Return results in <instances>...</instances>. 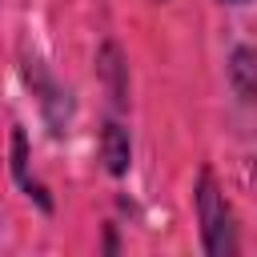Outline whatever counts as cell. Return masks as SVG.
Segmentation results:
<instances>
[{
    "instance_id": "obj_4",
    "label": "cell",
    "mask_w": 257,
    "mask_h": 257,
    "mask_svg": "<svg viewBox=\"0 0 257 257\" xmlns=\"http://www.w3.org/2000/svg\"><path fill=\"white\" fill-rule=\"evenodd\" d=\"M96 76H100V84L108 88L112 104L124 108V104H128V64H124L116 40H104V44L96 48Z\"/></svg>"
},
{
    "instance_id": "obj_7",
    "label": "cell",
    "mask_w": 257,
    "mask_h": 257,
    "mask_svg": "<svg viewBox=\"0 0 257 257\" xmlns=\"http://www.w3.org/2000/svg\"><path fill=\"white\" fill-rule=\"evenodd\" d=\"M104 253H116V229L104 225Z\"/></svg>"
},
{
    "instance_id": "obj_6",
    "label": "cell",
    "mask_w": 257,
    "mask_h": 257,
    "mask_svg": "<svg viewBox=\"0 0 257 257\" xmlns=\"http://www.w3.org/2000/svg\"><path fill=\"white\" fill-rule=\"evenodd\" d=\"M229 80L245 100H257V48H233L229 56Z\"/></svg>"
},
{
    "instance_id": "obj_8",
    "label": "cell",
    "mask_w": 257,
    "mask_h": 257,
    "mask_svg": "<svg viewBox=\"0 0 257 257\" xmlns=\"http://www.w3.org/2000/svg\"><path fill=\"white\" fill-rule=\"evenodd\" d=\"M217 4H249V0H217Z\"/></svg>"
},
{
    "instance_id": "obj_3",
    "label": "cell",
    "mask_w": 257,
    "mask_h": 257,
    "mask_svg": "<svg viewBox=\"0 0 257 257\" xmlns=\"http://www.w3.org/2000/svg\"><path fill=\"white\" fill-rule=\"evenodd\" d=\"M8 173H12L16 189H20L28 201H36L40 213H52V209H56L48 185L36 181V173H32V153H28V137H24L20 124H12V137H8Z\"/></svg>"
},
{
    "instance_id": "obj_1",
    "label": "cell",
    "mask_w": 257,
    "mask_h": 257,
    "mask_svg": "<svg viewBox=\"0 0 257 257\" xmlns=\"http://www.w3.org/2000/svg\"><path fill=\"white\" fill-rule=\"evenodd\" d=\"M193 213H197V225H201V249H205L209 257H233V253L241 249L233 205H229V197H225V189L217 185V177H213L209 165L197 173Z\"/></svg>"
},
{
    "instance_id": "obj_2",
    "label": "cell",
    "mask_w": 257,
    "mask_h": 257,
    "mask_svg": "<svg viewBox=\"0 0 257 257\" xmlns=\"http://www.w3.org/2000/svg\"><path fill=\"white\" fill-rule=\"evenodd\" d=\"M24 80H28L32 96L40 100V112H44L52 137H64V133H68V120H72V96L52 80V72H48L36 56H24Z\"/></svg>"
},
{
    "instance_id": "obj_9",
    "label": "cell",
    "mask_w": 257,
    "mask_h": 257,
    "mask_svg": "<svg viewBox=\"0 0 257 257\" xmlns=\"http://www.w3.org/2000/svg\"><path fill=\"white\" fill-rule=\"evenodd\" d=\"M153 4H165V0H153Z\"/></svg>"
},
{
    "instance_id": "obj_5",
    "label": "cell",
    "mask_w": 257,
    "mask_h": 257,
    "mask_svg": "<svg viewBox=\"0 0 257 257\" xmlns=\"http://www.w3.org/2000/svg\"><path fill=\"white\" fill-rule=\"evenodd\" d=\"M100 161H104L108 177H124L128 165H133V137L116 116H108L100 124Z\"/></svg>"
}]
</instances>
